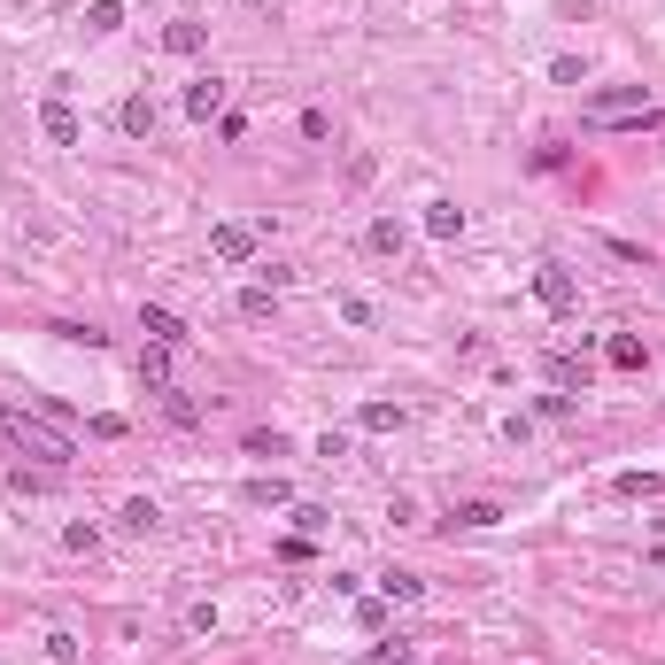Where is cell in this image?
Returning <instances> with one entry per match:
<instances>
[{"label":"cell","mask_w":665,"mask_h":665,"mask_svg":"<svg viewBox=\"0 0 665 665\" xmlns=\"http://www.w3.org/2000/svg\"><path fill=\"white\" fill-rule=\"evenodd\" d=\"M0 441H8L16 457H39L47 472H62V464H70V434H62V426H47V418H31V410H16V403H0Z\"/></svg>","instance_id":"obj_1"},{"label":"cell","mask_w":665,"mask_h":665,"mask_svg":"<svg viewBox=\"0 0 665 665\" xmlns=\"http://www.w3.org/2000/svg\"><path fill=\"white\" fill-rule=\"evenodd\" d=\"M580 116H588V124H658V109H650V93H642V86L588 93V101H580Z\"/></svg>","instance_id":"obj_2"},{"label":"cell","mask_w":665,"mask_h":665,"mask_svg":"<svg viewBox=\"0 0 665 665\" xmlns=\"http://www.w3.org/2000/svg\"><path fill=\"white\" fill-rule=\"evenodd\" d=\"M534 294L550 302L557 318H573V310H580V287H573V271H565V263H542V271H534Z\"/></svg>","instance_id":"obj_3"},{"label":"cell","mask_w":665,"mask_h":665,"mask_svg":"<svg viewBox=\"0 0 665 665\" xmlns=\"http://www.w3.org/2000/svg\"><path fill=\"white\" fill-rule=\"evenodd\" d=\"M209 248H217L225 263H248V256H256V232H248V225H217V232H209Z\"/></svg>","instance_id":"obj_4"},{"label":"cell","mask_w":665,"mask_h":665,"mask_svg":"<svg viewBox=\"0 0 665 665\" xmlns=\"http://www.w3.org/2000/svg\"><path fill=\"white\" fill-rule=\"evenodd\" d=\"M39 124H47V140H55V147H78V109H70V101H47Z\"/></svg>","instance_id":"obj_5"},{"label":"cell","mask_w":665,"mask_h":665,"mask_svg":"<svg viewBox=\"0 0 665 665\" xmlns=\"http://www.w3.org/2000/svg\"><path fill=\"white\" fill-rule=\"evenodd\" d=\"M140 333H147L155 348H186V325H178L171 310H140Z\"/></svg>","instance_id":"obj_6"},{"label":"cell","mask_w":665,"mask_h":665,"mask_svg":"<svg viewBox=\"0 0 665 665\" xmlns=\"http://www.w3.org/2000/svg\"><path fill=\"white\" fill-rule=\"evenodd\" d=\"M225 109V86H217V78H194V86H186V116H217Z\"/></svg>","instance_id":"obj_7"},{"label":"cell","mask_w":665,"mask_h":665,"mask_svg":"<svg viewBox=\"0 0 665 665\" xmlns=\"http://www.w3.org/2000/svg\"><path fill=\"white\" fill-rule=\"evenodd\" d=\"M426 232H434V240H457V232H464V209L457 202H426Z\"/></svg>","instance_id":"obj_8"},{"label":"cell","mask_w":665,"mask_h":665,"mask_svg":"<svg viewBox=\"0 0 665 665\" xmlns=\"http://www.w3.org/2000/svg\"><path fill=\"white\" fill-rule=\"evenodd\" d=\"M140 379L155 387V395H163V387H171V348H155V341H147V348H140Z\"/></svg>","instance_id":"obj_9"},{"label":"cell","mask_w":665,"mask_h":665,"mask_svg":"<svg viewBox=\"0 0 665 665\" xmlns=\"http://www.w3.org/2000/svg\"><path fill=\"white\" fill-rule=\"evenodd\" d=\"M202 39H209V31L186 24V16H178V24H163V47H171V55H202Z\"/></svg>","instance_id":"obj_10"},{"label":"cell","mask_w":665,"mask_h":665,"mask_svg":"<svg viewBox=\"0 0 665 665\" xmlns=\"http://www.w3.org/2000/svg\"><path fill=\"white\" fill-rule=\"evenodd\" d=\"M116 124H124V132H132V140H147V132H155V101H147V93H132V101H124V116H116Z\"/></svg>","instance_id":"obj_11"},{"label":"cell","mask_w":665,"mask_h":665,"mask_svg":"<svg viewBox=\"0 0 665 665\" xmlns=\"http://www.w3.org/2000/svg\"><path fill=\"white\" fill-rule=\"evenodd\" d=\"M604 356H611V372H642V341H635V333H611Z\"/></svg>","instance_id":"obj_12"},{"label":"cell","mask_w":665,"mask_h":665,"mask_svg":"<svg viewBox=\"0 0 665 665\" xmlns=\"http://www.w3.org/2000/svg\"><path fill=\"white\" fill-rule=\"evenodd\" d=\"M364 248H372V256H403V225H395V217H379V225L364 232Z\"/></svg>","instance_id":"obj_13"},{"label":"cell","mask_w":665,"mask_h":665,"mask_svg":"<svg viewBox=\"0 0 665 665\" xmlns=\"http://www.w3.org/2000/svg\"><path fill=\"white\" fill-rule=\"evenodd\" d=\"M356 426H364V434H395L403 410H395V403H364V410H356Z\"/></svg>","instance_id":"obj_14"},{"label":"cell","mask_w":665,"mask_h":665,"mask_svg":"<svg viewBox=\"0 0 665 665\" xmlns=\"http://www.w3.org/2000/svg\"><path fill=\"white\" fill-rule=\"evenodd\" d=\"M379 596H395V604H418V596H426V580H418V573H379Z\"/></svg>","instance_id":"obj_15"},{"label":"cell","mask_w":665,"mask_h":665,"mask_svg":"<svg viewBox=\"0 0 665 665\" xmlns=\"http://www.w3.org/2000/svg\"><path fill=\"white\" fill-rule=\"evenodd\" d=\"M124 526H132V534H155V526H163V511H155L147 495H132V503H124Z\"/></svg>","instance_id":"obj_16"},{"label":"cell","mask_w":665,"mask_h":665,"mask_svg":"<svg viewBox=\"0 0 665 665\" xmlns=\"http://www.w3.org/2000/svg\"><path fill=\"white\" fill-rule=\"evenodd\" d=\"M550 379H557V387H580V395H588V364H580V356H557Z\"/></svg>","instance_id":"obj_17"},{"label":"cell","mask_w":665,"mask_h":665,"mask_svg":"<svg viewBox=\"0 0 665 665\" xmlns=\"http://www.w3.org/2000/svg\"><path fill=\"white\" fill-rule=\"evenodd\" d=\"M449 519H457V526H503V511H495V503H457Z\"/></svg>","instance_id":"obj_18"},{"label":"cell","mask_w":665,"mask_h":665,"mask_svg":"<svg viewBox=\"0 0 665 665\" xmlns=\"http://www.w3.org/2000/svg\"><path fill=\"white\" fill-rule=\"evenodd\" d=\"M271 310H279V294H271V287H248V294H240V318H271Z\"/></svg>","instance_id":"obj_19"},{"label":"cell","mask_w":665,"mask_h":665,"mask_svg":"<svg viewBox=\"0 0 665 665\" xmlns=\"http://www.w3.org/2000/svg\"><path fill=\"white\" fill-rule=\"evenodd\" d=\"M116 24H124V8H116V0H93V8H86V31H116Z\"/></svg>","instance_id":"obj_20"},{"label":"cell","mask_w":665,"mask_h":665,"mask_svg":"<svg viewBox=\"0 0 665 665\" xmlns=\"http://www.w3.org/2000/svg\"><path fill=\"white\" fill-rule=\"evenodd\" d=\"M163 410H171L178 426H194V418H202V410H194V395H178V387H163Z\"/></svg>","instance_id":"obj_21"},{"label":"cell","mask_w":665,"mask_h":665,"mask_svg":"<svg viewBox=\"0 0 665 665\" xmlns=\"http://www.w3.org/2000/svg\"><path fill=\"white\" fill-rule=\"evenodd\" d=\"M611 488H619V495H658V480H650V472H619Z\"/></svg>","instance_id":"obj_22"},{"label":"cell","mask_w":665,"mask_h":665,"mask_svg":"<svg viewBox=\"0 0 665 665\" xmlns=\"http://www.w3.org/2000/svg\"><path fill=\"white\" fill-rule=\"evenodd\" d=\"M186 627L194 635H217V604H186Z\"/></svg>","instance_id":"obj_23"},{"label":"cell","mask_w":665,"mask_h":665,"mask_svg":"<svg viewBox=\"0 0 665 665\" xmlns=\"http://www.w3.org/2000/svg\"><path fill=\"white\" fill-rule=\"evenodd\" d=\"M47 658L70 665V658H78V635H62V627H55V635H47Z\"/></svg>","instance_id":"obj_24"},{"label":"cell","mask_w":665,"mask_h":665,"mask_svg":"<svg viewBox=\"0 0 665 665\" xmlns=\"http://www.w3.org/2000/svg\"><path fill=\"white\" fill-rule=\"evenodd\" d=\"M650 565H665V542H658V550H650Z\"/></svg>","instance_id":"obj_25"}]
</instances>
